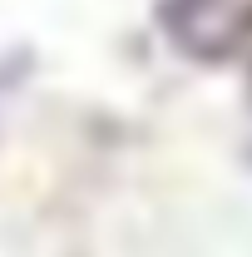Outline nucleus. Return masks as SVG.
<instances>
[{"instance_id": "obj_1", "label": "nucleus", "mask_w": 252, "mask_h": 257, "mask_svg": "<svg viewBox=\"0 0 252 257\" xmlns=\"http://www.w3.org/2000/svg\"><path fill=\"white\" fill-rule=\"evenodd\" d=\"M227 0H168V20L178 25V35H193L213 10H222Z\"/></svg>"}, {"instance_id": "obj_2", "label": "nucleus", "mask_w": 252, "mask_h": 257, "mask_svg": "<svg viewBox=\"0 0 252 257\" xmlns=\"http://www.w3.org/2000/svg\"><path fill=\"white\" fill-rule=\"evenodd\" d=\"M237 45H242V55H247V69H252V15L237 25Z\"/></svg>"}]
</instances>
